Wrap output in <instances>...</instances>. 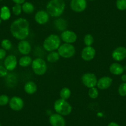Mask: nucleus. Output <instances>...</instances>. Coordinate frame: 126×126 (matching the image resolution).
<instances>
[{
    "instance_id": "412c9836",
    "label": "nucleus",
    "mask_w": 126,
    "mask_h": 126,
    "mask_svg": "<svg viewBox=\"0 0 126 126\" xmlns=\"http://www.w3.org/2000/svg\"><path fill=\"white\" fill-rule=\"evenodd\" d=\"M54 25L58 30L60 31H65L67 27V23L66 20L60 18L54 21Z\"/></svg>"
},
{
    "instance_id": "f8f14e48",
    "label": "nucleus",
    "mask_w": 126,
    "mask_h": 126,
    "mask_svg": "<svg viewBox=\"0 0 126 126\" xmlns=\"http://www.w3.org/2000/svg\"><path fill=\"white\" fill-rule=\"evenodd\" d=\"M17 64V59L14 55L11 54L5 58L4 61V66L8 71H12L15 69Z\"/></svg>"
},
{
    "instance_id": "72a5a7b5",
    "label": "nucleus",
    "mask_w": 126,
    "mask_h": 126,
    "mask_svg": "<svg viewBox=\"0 0 126 126\" xmlns=\"http://www.w3.org/2000/svg\"><path fill=\"white\" fill-rule=\"evenodd\" d=\"M6 56V51L3 48H0V60L5 59Z\"/></svg>"
},
{
    "instance_id": "5701e85b",
    "label": "nucleus",
    "mask_w": 126,
    "mask_h": 126,
    "mask_svg": "<svg viewBox=\"0 0 126 126\" xmlns=\"http://www.w3.org/2000/svg\"><path fill=\"white\" fill-rule=\"evenodd\" d=\"M22 9L24 13L27 14H30L34 11L35 7L32 3L25 1L22 4Z\"/></svg>"
},
{
    "instance_id": "6e6552de",
    "label": "nucleus",
    "mask_w": 126,
    "mask_h": 126,
    "mask_svg": "<svg viewBox=\"0 0 126 126\" xmlns=\"http://www.w3.org/2000/svg\"><path fill=\"white\" fill-rule=\"evenodd\" d=\"M87 6V0H71V9L76 13L84 11Z\"/></svg>"
},
{
    "instance_id": "39448f33",
    "label": "nucleus",
    "mask_w": 126,
    "mask_h": 126,
    "mask_svg": "<svg viewBox=\"0 0 126 126\" xmlns=\"http://www.w3.org/2000/svg\"><path fill=\"white\" fill-rule=\"evenodd\" d=\"M32 68L33 72L38 76H42L47 71V64L42 58H36L32 63Z\"/></svg>"
},
{
    "instance_id": "393cba45",
    "label": "nucleus",
    "mask_w": 126,
    "mask_h": 126,
    "mask_svg": "<svg viewBox=\"0 0 126 126\" xmlns=\"http://www.w3.org/2000/svg\"><path fill=\"white\" fill-rule=\"evenodd\" d=\"M71 94V92L70 89L67 87H64L61 89L60 92V97L63 100H67L70 98Z\"/></svg>"
},
{
    "instance_id": "b1692460",
    "label": "nucleus",
    "mask_w": 126,
    "mask_h": 126,
    "mask_svg": "<svg viewBox=\"0 0 126 126\" xmlns=\"http://www.w3.org/2000/svg\"><path fill=\"white\" fill-rule=\"evenodd\" d=\"M59 57H60V56H59L58 52L54 51L50 52V53L48 54L47 59V61H48L49 63H54L59 60Z\"/></svg>"
},
{
    "instance_id": "58836bf2",
    "label": "nucleus",
    "mask_w": 126,
    "mask_h": 126,
    "mask_svg": "<svg viewBox=\"0 0 126 126\" xmlns=\"http://www.w3.org/2000/svg\"><path fill=\"white\" fill-rule=\"evenodd\" d=\"M88 1H94V0H88Z\"/></svg>"
},
{
    "instance_id": "2f4dec72",
    "label": "nucleus",
    "mask_w": 126,
    "mask_h": 126,
    "mask_svg": "<svg viewBox=\"0 0 126 126\" xmlns=\"http://www.w3.org/2000/svg\"><path fill=\"white\" fill-rule=\"evenodd\" d=\"M9 102V96L6 94L0 95V106H5Z\"/></svg>"
},
{
    "instance_id": "6ab92c4d",
    "label": "nucleus",
    "mask_w": 126,
    "mask_h": 126,
    "mask_svg": "<svg viewBox=\"0 0 126 126\" xmlns=\"http://www.w3.org/2000/svg\"><path fill=\"white\" fill-rule=\"evenodd\" d=\"M24 90L29 94H34L37 90V86L35 82L29 81L24 85Z\"/></svg>"
},
{
    "instance_id": "bb28decb",
    "label": "nucleus",
    "mask_w": 126,
    "mask_h": 126,
    "mask_svg": "<svg viewBox=\"0 0 126 126\" xmlns=\"http://www.w3.org/2000/svg\"><path fill=\"white\" fill-rule=\"evenodd\" d=\"M88 96L92 99H96V98H98L99 94L98 90V88H95V87H92V88H90L88 90Z\"/></svg>"
},
{
    "instance_id": "7ed1b4c3",
    "label": "nucleus",
    "mask_w": 126,
    "mask_h": 126,
    "mask_svg": "<svg viewBox=\"0 0 126 126\" xmlns=\"http://www.w3.org/2000/svg\"><path fill=\"white\" fill-rule=\"evenodd\" d=\"M61 45V40L59 36L51 34L48 36L43 43V48L48 52L54 51L59 48Z\"/></svg>"
},
{
    "instance_id": "e433bc0d",
    "label": "nucleus",
    "mask_w": 126,
    "mask_h": 126,
    "mask_svg": "<svg viewBox=\"0 0 126 126\" xmlns=\"http://www.w3.org/2000/svg\"><path fill=\"white\" fill-rule=\"evenodd\" d=\"M121 80L124 82H126V74H123L121 76Z\"/></svg>"
},
{
    "instance_id": "a211bd4d",
    "label": "nucleus",
    "mask_w": 126,
    "mask_h": 126,
    "mask_svg": "<svg viewBox=\"0 0 126 126\" xmlns=\"http://www.w3.org/2000/svg\"><path fill=\"white\" fill-rule=\"evenodd\" d=\"M110 71L111 74L116 76H119L123 74L124 68L119 63H114L111 64L110 66Z\"/></svg>"
},
{
    "instance_id": "9b49d317",
    "label": "nucleus",
    "mask_w": 126,
    "mask_h": 126,
    "mask_svg": "<svg viewBox=\"0 0 126 126\" xmlns=\"http://www.w3.org/2000/svg\"><path fill=\"white\" fill-rule=\"evenodd\" d=\"M62 40L66 43H73L77 40V36L74 32L71 30H65L61 35Z\"/></svg>"
},
{
    "instance_id": "4c0bfd02",
    "label": "nucleus",
    "mask_w": 126,
    "mask_h": 126,
    "mask_svg": "<svg viewBox=\"0 0 126 126\" xmlns=\"http://www.w3.org/2000/svg\"><path fill=\"white\" fill-rule=\"evenodd\" d=\"M1 22H2V19L0 18V24H1Z\"/></svg>"
},
{
    "instance_id": "f704fd0d",
    "label": "nucleus",
    "mask_w": 126,
    "mask_h": 126,
    "mask_svg": "<svg viewBox=\"0 0 126 126\" xmlns=\"http://www.w3.org/2000/svg\"><path fill=\"white\" fill-rule=\"evenodd\" d=\"M15 4H22L23 3H25V0H12Z\"/></svg>"
},
{
    "instance_id": "473e14b6",
    "label": "nucleus",
    "mask_w": 126,
    "mask_h": 126,
    "mask_svg": "<svg viewBox=\"0 0 126 126\" xmlns=\"http://www.w3.org/2000/svg\"><path fill=\"white\" fill-rule=\"evenodd\" d=\"M8 71L4 66H0V77H4L8 75Z\"/></svg>"
},
{
    "instance_id": "f3484780",
    "label": "nucleus",
    "mask_w": 126,
    "mask_h": 126,
    "mask_svg": "<svg viewBox=\"0 0 126 126\" xmlns=\"http://www.w3.org/2000/svg\"><path fill=\"white\" fill-rule=\"evenodd\" d=\"M112 82V79L111 77L105 76L100 78L98 80L96 86H97V88L100 90H106L111 85Z\"/></svg>"
},
{
    "instance_id": "4be33fe9",
    "label": "nucleus",
    "mask_w": 126,
    "mask_h": 126,
    "mask_svg": "<svg viewBox=\"0 0 126 126\" xmlns=\"http://www.w3.org/2000/svg\"><path fill=\"white\" fill-rule=\"evenodd\" d=\"M33 60L32 59V58L29 56L25 55L24 56L21 57L19 60V64L20 65L21 67H26L32 64Z\"/></svg>"
},
{
    "instance_id": "9d476101",
    "label": "nucleus",
    "mask_w": 126,
    "mask_h": 126,
    "mask_svg": "<svg viewBox=\"0 0 126 126\" xmlns=\"http://www.w3.org/2000/svg\"><path fill=\"white\" fill-rule=\"evenodd\" d=\"M49 121L51 126H66V121L63 116L58 113L51 115L49 117Z\"/></svg>"
},
{
    "instance_id": "ea45409f",
    "label": "nucleus",
    "mask_w": 126,
    "mask_h": 126,
    "mask_svg": "<svg viewBox=\"0 0 126 126\" xmlns=\"http://www.w3.org/2000/svg\"><path fill=\"white\" fill-rule=\"evenodd\" d=\"M0 126H1V124H0Z\"/></svg>"
},
{
    "instance_id": "c85d7f7f",
    "label": "nucleus",
    "mask_w": 126,
    "mask_h": 126,
    "mask_svg": "<svg viewBox=\"0 0 126 126\" xmlns=\"http://www.w3.org/2000/svg\"><path fill=\"white\" fill-rule=\"evenodd\" d=\"M1 45V48L5 49L6 51L9 50L12 48L11 42L8 39H4L2 40Z\"/></svg>"
},
{
    "instance_id": "423d86ee",
    "label": "nucleus",
    "mask_w": 126,
    "mask_h": 126,
    "mask_svg": "<svg viewBox=\"0 0 126 126\" xmlns=\"http://www.w3.org/2000/svg\"><path fill=\"white\" fill-rule=\"evenodd\" d=\"M58 49L59 56L64 58H72L76 53L74 46L71 43H63Z\"/></svg>"
},
{
    "instance_id": "20e7f679",
    "label": "nucleus",
    "mask_w": 126,
    "mask_h": 126,
    "mask_svg": "<svg viewBox=\"0 0 126 126\" xmlns=\"http://www.w3.org/2000/svg\"><path fill=\"white\" fill-rule=\"evenodd\" d=\"M54 109L56 112L62 116H67L72 111V107L66 100L59 98L54 103Z\"/></svg>"
},
{
    "instance_id": "f257e3e1",
    "label": "nucleus",
    "mask_w": 126,
    "mask_h": 126,
    "mask_svg": "<svg viewBox=\"0 0 126 126\" xmlns=\"http://www.w3.org/2000/svg\"><path fill=\"white\" fill-rule=\"evenodd\" d=\"M10 31L13 37L19 40H24L29 35V22L24 18H19L12 22Z\"/></svg>"
},
{
    "instance_id": "0eeeda50",
    "label": "nucleus",
    "mask_w": 126,
    "mask_h": 126,
    "mask_svg": "<svg viewBox=\"0 0 126 126\" xmlns=\"http://www.w3.org/2000/svg\"><path fill=\"white\" fill-rule=\"evenodd\" d=\"M82 82L88 88L95 87L97 84V77L93 73H85L82 76Z\"/></svg>"
},
{
    "instance_id": "1a4fd4ad",
    "label": "nucleus",
    "mask_w": 126,
    "mask_h": 126,
    "mask_svg": "<svg viewBox=\"0 0 126 126\" xmlns=\"http://www.w3.org/2000/svg\"><path fill=\"white\" fill-rule=\"evenodd\" d=\"M9 107L11 110L15 111H19L22 110L24 103L22 99L19 96H13L9 100Z\"/></svg>"
},
{
    "instance_id": "f03ea898",
    "label": "nucleus",
    "mask_w": 126,
    "mask_h": 126,
    "mask_svg": "<svg viewBox=\"0 0 126 126\" xmlns=\"http://www.w3.org/2000/svg\"><path fill=\"white\" fill-rule=\"evenodd\" d=\"M66 3L64 0H50L47 5V11L53 17H58L64 13Z\"/></svg>"
},
{
    "instance_id": "aec40b11",
    "label": "nucleus",
    "mask_w": 126,
    "mask_h": 126,
    "mask_svg": "<svg viewBox=\"0 0 126 126\" xmlns=\"http://www.w3.org/2000/svg\"><path fill=\"white\" fill-rule=\"evenodd\" d=\"M11 11L9 8L6 6H3L0 9V18L2 20H8L10 19Z\"/></svg>"
},
{
    "instance_id": "dca6fc26",
    "label": "nucleus",
    "mask_w": 126,
    "mask_h": 126,
    "mask_svg": "<svg viewBox=\"0 0 126 126\" xmlns=\"http://www.w3.org/2000/svg\"><path fill=\"white\" fill-rule=\"evenodd\" d=\"M18 50L23 55H28L31 52L32 47L28 41L24 40H20L18 44Z\"/></svg>"
},
{
    "instance_id": "ddd939ff",
    "label": "nucleus",
    "mask_w": 126,
    "mask_h": 126,
    "mask_svg": "<svg viewBox=\"0 0 126 126\" xmlns=\"http://www.w3.org/2000/svg\"><path fill=\"white\" fill-rule=\"evenodd\" d=\"M112 58L116 61H122L126 58V48L124 47H119L116 48L112 51Z\"/></svg>"
},
{
    "instance_id": "a878e982",
    "label": "nucleus",
    "mask_w": 126,
    "mask_h": 126,
    "mask_svg": "<svg viewBox=\"0 0 126 126\" xmlns=\"http://www.w3.org/2000/svg\"><path fill=\"white\" fill-rule=\"evenodd\" d=\"M93 42H94V38L92 35L88 33L85 35L84 38H83V42L86 47H91L93 43Z\"/></svg>"
},
{
    "instance_id": "7c9ffc66",
    "label": "nucleus",
    "mask_w": 126,
    "mask_h": 126,
    "mask_svg": "<svg viewBox=\"0 0 126 126\" xmlns=\"http://www.w3.org/2000/svg\"><path fill=\"white\" fill-rule=\"evenodd\" d=\"M118 93L121 96H126V82L122 83L118 88Z\"/></svg>"
},
{
    "instance_id": "cd10ccee",
    "label": "nucleus",
    "mask_w": 126,
    "mask_h": 126,
    "mask_svg": "<svg viewBox=\"0 0 126 126\" xmlns=\"http://www.w3.org/2000/svg\"><path fill=\"white\" fill-rule=\"evenodd\" d=\"M116 6L119 10H126V0H116Z\"/></svg>"
},
{
    "instance_id": "a19ab883",
    "label": "nucleus",
    "mask_w": 126,
    "mask_h": 126,
    "mask_svg": "<svg viewBox=\"0 0 126 126\" xmlns=\"http://www.w3.org/2000/svg\"><path fill=\"white\" fill-rule=\"evenodd\" d=\"M0 1H3V0H0Z\"/></svg>"
},
{
    "instance_id": "4468645a",
    "label": "nucleus",
    "mask_w": 126,
    "mask_h": 126,
    "mask_svg": "<svg viewBox=\"0 0 126 126\" xmlns=\"http://www.w3.org/2000/svg\"><path fill=\"white\" fill-rule=\"evenodd\" d=\"M96 54V51L94 48L91 47H85L82 51L81 57L82 59L86 61H89L94 58Z\"/></svg>"
},
{
    "instance_id": "2eb2a0df",
    "label": "nucleus",
    "mask_w": 126,
    "mask_h": 126,
    "mask_svg": "<svg viewBox=\"0 0 126 126\" xmlns=\"http://www.w3.org/2000/svg\"><path fill=\"white\" fill-rule=\"evenodd\" d=\"M49 14L47 11L40 10L37 12L35 15V20L36 22L40 25H43L47 24L49 20Z\"/></svg>"
},
{
    "instance_id": "c756f323",
    "label": "nucleus",
    "mask_w": 126,
    "mask_h": 126,
    "mask_svg": "<svg viewBox=\"0 0 126 126\" xmlns=\"http://www.w3.org/2000/svg\"><path fill=\"white\" fill-rule=\"evenodd\" d=\"M12 11H13V14L15 16L20 15L22 11L21 4H15V5H14V6L13 7V8H12Z\"/></svg>"
},
{
    "instance_id": "c9c22d12",
    "label": "nucleus",
    "mask_w": 126,
    "mask_h": 126,
    "mask_svg": "<svg viewBox=\"0 0 126 126\" xmlns=\"http://www.w3.org/2000/svg\"><path fill=\"white\" fill-rule=\"evenodd\" d=\"M108 126H120L118 124L116 123V122H110L108 125Z\"/></svg>"
}]
</instances>
